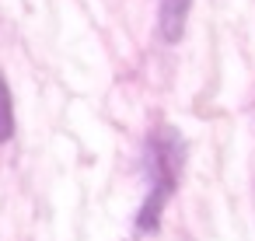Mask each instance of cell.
Masks as SVG:
<instances>
[{"mask_svg":"<svg viewBox=\"0 0 255 241\" xmlns=\"http://www.w3.org/2000/svg\"><path fill=\"white\" fill-rule=\"evenodd\" d=\"M192 0H161L157 4V32L164 42H178L185 32V18H189Z\"/></svg>","mask_w":255,"mask_h":241,"instance_id":"2","label":"cell"},{"mask_svg":"<svg viewBox=\"0 0 255 241\" xmlns=\"http://www.w3.org/2000/svg\"><path fill=\"white\" fill-rule=\"evenodd\" d=\"M182 161H185V143L178 136V129H171L168 122H161L150 140H147V175H150V192L136 213V231H157L161 213L168 206V199L178 189V175H182Z\"/></svg>","mask_w":255,"mask_h":241,"instance_id":"1","label":"cell"},{"mask_svg":"<svg viewBox=\"0 0 255 241\" xmlns=\"http://www.w3.org/2000/svg\"><path fill=\"white\" fill-rule=\"evenodd\" d=\"M11 136H14V98L4 74H0V143H7Z\"/></svg>","mask_w":255,"mask_h":241,"instance_id":"3","label":"cell"}]
</instances>
